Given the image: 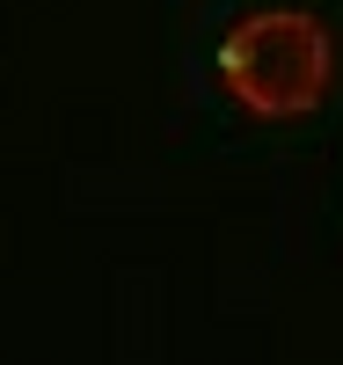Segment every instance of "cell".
<instances>
[{
	"label": "cell",
	"instance_id": "6da1fadb",
	"mask_svg": "<svg viewBox=\"0 0 343 365\" xmlns=\"http://www.w3.org/2000/svg\"><path fill=\"white\" fill-rule=\"evenodd\" d=\"M329 29L300 8H263L241 15L220 44V73L241 110L256 117H307L329 96Z\"/></svg>",
	"mask_w": 343,
	"mask_h": 365
}]
</instances>
